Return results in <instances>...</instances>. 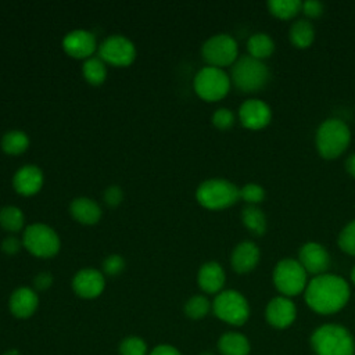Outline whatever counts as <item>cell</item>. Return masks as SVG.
<instances>
[{
	"label": "cell",
	"mask_w": 355,
	"mask_h": 355,
	"mask_svg": "<svg viewBox=\"0 0 355 355\" xmlns=\"http://www.w3.org/2000/svg\"><path fill=\"white\" fill-rule=\"evenodd\" d=\"M348 300L349 286L337 275H319L313 277L305 288V301L309 308L318 313H334L340 311Z\"/></svg>",
	"instance_id": "6da1fadb"
},
{
	"label": "cell",
	"mask_w": 355,
	"mask_h": 355,
	"mask_svg": "<svg viewBox=\"0 0 355 355\" xmlns=\"http://www.w3.org/2000/svg\"><path fill=\"white\" fill-rule=\"evenodd\" d=\"M351 141V130L340 118H327L316 129L315 144L323 158L340 157Z\"/></svg>",
	"instance_id": "7a4b0ae2"
},
{
	"label": "cell",
	"mask_w": 355,
	"mask_h": 355,
	"mask_svg": "<svg viewBox=\"0 0 355 355\" xmlns=\"http://www.w3.org/2000/svg\"><path fill=\"white\" fill-rule=\"evenodd\" d=\"M318 355H354L355 344L349 331L340 324H323L311 337Z\"/></svg>",
	"instance_id": "3957f363"
},
{
	"label": "cell",
	"mask_w": 355,
	"mask_h": 355,
	"mask_svg": "<svg viewBox=\"0 0 355 355\" xmlns=\"http://www.w3.org/2000/svg\"><path fill=\"white\" fill-rule=\"evenodd\" d=\"M270 78L269 68L263 61L251 55L239 57L232 67V80L243 92H255L262 89Z\"/></svg>",
	"instance_id": "277c9868"
},
{
	"label": "cell",
	"mask_w": 355,
	"mask_h": 355,
	"mask_svg": "<svg viewBox=\"0 0 355 355\" xmlns=\"http://www.w3.org/2000/svg\"><path fill=\"white\" fill-rule=\"evenodd\" d=\"M197 201L209 209H222L240 198V189L226 179H208L196 191Z\"/></svg>",
	"instance_id": "5b68a950"
},
{
	"label": "cell",
	"mask_w": 355,
	"mask_h": 355,
	"mask_svg": "<svg viewBox=\"0 0 355 355\" xmlns=\"http://www.w3.org/2000/svg\"><path fill=\"white\" fill-rule=\"evenodd\" d=\"M306 275L298 259L284 258L276 263L272 277L275 287L284 297H293L306 288Z\"/></svg>",
	"instance_id": "8992f818"
},
{
	"label": "cell",
	"mask_w": 355,
	"mask_h": 355,
	"mask_svg": "<svg viewBox=\"0 0 355 355\" xmlns=\"http://www.w3.org/2000/svg\"><path fill=\"white\" fill-rule=\"evenodd\" d=\"M212 311L220 320L241 326L250 316V306L243 294L236 290H225L218 293L212 302Z\"/></svg>",
	"instance_id": "52a82bcc"
},
{
	"label": "cell",
	"mask_w": 355,
	"mask_h": 355,
	"mask_svg": "<svg viewBox=\"0 0 355 355\" xmlns=\"http://www.w3.org/2000/svg\"><path fill=\"white\" fill-rule=\"evenodd\" d=\"M230 89V78L218 67H204L194 76L196 93L207 100L216 101L227 94Z\"/></svg>",
	"instance_id": "ba28073f"
},
{
	"label": "cell",
	"mask_w": 355,
	"mask_h": 355,
	"mask_svg": "<svg viewBox=\"0 0 355 355\" xmlns=\"http://www.w3.org/2000/svg\"><path fill=\"white\" fill-rule=\"evenodd\" d=\"M22 244L36 257L50 258L60 250V239L57 233L44 223L29 225L22 237Z\"/></svg>",
	"instance_id": "9c48e42d"
},
{
	"label": "cell",
	"mask_w": 355,
	"mask_h": 355,
	"mask_svg": "<svg viewBox=\"0 0 355 355\" xmlns=\"http://www.w3.org/2000/svg\"><path fill=\"white\" fill-rule=\"evenodd\" d=\"M202 58L211 67L230 65L237 60L239 47L233 36L227 33H218L207 39L201 47Z\"/></svg>",
	"instance_id": "30bf717a"
},
{
	"label": "cell",
	"mask_w": 355,
	"mask_h": 355,
	"mask_svg": "<svg viewBox=\"0 0 355 355\" xmlns=\"http://www.w3.org/2000/svg\"><path fill=\"white\" fill-rule=\"evenodd\" d=\"M98 55L101 60L118 65L125 67L132 64L136 55L135 44L122 35H111L105 37L100 47H98Z\"/></svg>",
	"instance_id": "8fae6325"
},
{
	"label": "cell",
	"mask_w": 355,
	"mask_h": 355,
	"mask_svg": "<svg viewBox=\"0 0 355 355\" xmlns=\"http://www.w3.org/2000/svg\"><path fill=\"white\" fill-rule=\"evenodd\" d=\"M298 262L306 273L319 276L327 270L330 265V255L320 243L308 241L298 251Z\"/></svg>",
	"instance_id": "7c38bea8"
},
{
	"label": "cell",
	"mask_w": 355,
	"mask_h": 355,
	"mask_svg": "<svg viewBox=\"0 0 355 355\" xmlns=\"http://www.w3.org/2000/svg\"><path fill=\"white\" fill-rule=\"evenodd\" d=\"M241 123L248 129H261L270 122V107L259 98H248L239 108Z\"/></svg>",
	"instance_id": "4fadbf2b"
},
{
	"label": "cell",
	"mask_w": 355,
	"mask_h": 355,
	"mask_svg": "<svg viewBox=\"0 0 355 355\" xmlns=\"http://www.w3.org/2000/svg\"><path fill=\"white\" fill-rule=\"evenodd\" d=\"M105 286V279L103 273L97 269L86 268L79 270L72 279L73 291L86 300L98 297Z\"/></svg>",
	"instance_id": "5bb4252c"
},
{
	"label": "cell",
	"mask_w": 355,
	"mask_h": 355,
	"mask_svg": "<svg viewBox=\"0 0 355 355\" xmlns=\"http://www.w3.org/2000/svg\"><path fill=\"white\" fill-rule=\"evenodd\" d=\"M64 50L75 58H86L96 49V36L86 29H75L68 32L62 39Z\"/></svg>",
	"instance_id": "9a60e30c"
},
{
	"label": "cell",
	"mask_w": 355,
	"mask_h": 355,
	"mask_svg": "<svg viewBox=\"0 0 355 355\" xmlns=\"http://www.w3.org/2000/svg\"><path fill=\"white\" fill-rule=\"evenodd\" d=\"M266 319L268 322L277 329L288 327L297 315V309L294 302L288 297H275L266 306Z\"/></svg>",
	"instance_id": "2e32d148"
},
{
	"label": "cell",
	"mask_w": 355,
	"mask_h": 355,
	"mask_svg": "<svg viewBox=\"0 0 355 355\" xmlns=\"http://www.w3.org/2000/svg\"><path fill=\"white\" fill-rule=\"evenodd\" d=\"M43 184V173L39 166L28 164L21 166L12 178V186L22 196H32L40 190Z\"/></svg>",
	"instance_id": "e0dca14e"
},
{
	"label": "cell",
	"mask_w": 355,
	"mask_h": 355,
	"mask_svg": "<svg viewBox=\"0 0 355 355\" xmlns=\"http://www.w3.org/2000/svg\"><path fill=\"white\" fill-rule=\"evenodd\" d=\"M259 257L261 252L257 244L250 240H244L234 247L230 255V263L237 273H247L258 265Z\"/></svg>",
	"instance_id": "ac0fdd59"
},
{
	"label": "cell",
	"mask_w": 355,
	"mask_h": 355,
	"mask_svg": "<svg viewBox=\"0 0 355 355\" xmlns=\"http://www.w3.org/2000/svg\"><path fill=\"white\" fill-rule=\"evenodd\" d=\"M39 305V298L36 291L29 287H18L10 295L8 306L15 318L26 319L35 313Z\"/></svg>",
	"instance_id": "d6986e66"
},
{
	"label": "cell",
	"mask_w": 355,
	"mask_h": 355,
	"mask_svg": "<svg viewBox=\"0 0 355 355\" xmlns=\"http://www.w3.org/2000/svg\"><path fill=\"white\" fill-rule=\"evenodd\" d=\"M197 282L202 291L209 294L219 293L225 284V270L218 262H205L198 270Z\"/></svg>",
	"instance_id": "ffe728a7"
},
{
	"label": "cell",
	"mask_w": 355,
	"mask_h": 355,
	"mask_svg": "<svg viewBox=\"0 0 355 355\" xmlns=\"http://www.w3.org/2000/svg\"><path fill=\"white\" fill-rule=\"evenodd\" d=\"M71 215L83 225H94L101 218V208L89 197H76L69 204Z\"/></svg>",
	"instance_id": "44dd1931"
},
{
	"label": "cell",
	"mask_w": 355,
	"mask_h": 355,
	"mask_svg": "<svg viewBox=\"0 0 355 355\" xmlns=\"http://www.w3.org/2000/svg\"><path fill=\"white\" fill-rule=\"evenodd\" d=\"M218 349L222 355H248L250 343L245 336L237 331H227L220 336Z\"/></svg>",
	"instance_id": "7402d4cb"
},
{
	"label": "cell",
	"mask_w": 355,
	"mask_h": 355,
	"mask_svg": "<svg viewBox=\"0 0 355 355\" xmlns=\"http://www.w3.org/2000/svg\"><path fill=\"white\" fill-rule=\"evenodd\" d=\"M288 37L295 47L305 49L311 46L315 39V28L312 22L306 18L295 19L290 26Z\"/></svg>",
	"instance_id": "603a6c76"
},
{
	"label": "cell",
	"mask_w": 355,
	"mask_h": 355,
	"mask_svg": "<svg viewBox=\"0 0 355 355\" xmlns=\"http://www.w3.org/2000/svg\"><path fill=\"white\" fill-rule=\"evenodd\" d=\"M247 50L248 55L262 61L263 58L270 57V54L275 51V42L268 33L257 32L248 37Z\"/></svg>",
	"instance_id": "cb8c5ba5"
},
{
	"label": "cell",
	"mask_w": 355,
	"mask_h": 355,
	"mask_svg": "<svg viewBox=\"0 0 355 355\" xmlns=\"http://www.w3.org/2000/svg\"><path fill=\"white\" fill-rule=\"evenodd\" d=\"M241 220L244 226L254 234H263L266 230V216L257 205H247L241 211Z\"/></svg>",
	"instance_id": "d4e9b609"
},
{
	"label": "cell",
	"mask_w": 355,
	"mask_h": 355,
	"mask_svg": "<svg viewBox=\"0 0 355 355\" xmlns=\"http://www.w3.org/2000/svg\"><path fill=\"white\" fill-rule=\"evenodd\" d=\"M29 146V137L22 130H8L1 137V148L10 155H17L24 153Z\"/></svg>",
	"instance_id": "484cf974"
},
{
	"label": "cell",
	"mask_w": 355,
	"mask_h": 355,
	"mask_svg": "<svg viewBox=\"0 0 355 355\" xmlns=\"http://www.w3.org/2000/svg\"><path fill=\"white\" fill-rule=\"evenodd\" d=\"M83 76L92 85H100L107 76V68L100 57H89L82 67Z\"/></svg>",
	"instance_id": "4316f807"
},
{
	"label": "cell",
	"mask_w": 355,
	"mask_h": 355,
	"mask_svg": "<svg viewBox=\"0 0 355 355\" xmlns=\"http://www.w3.org/2000/svg\"><path fill=\"white\" fill-rule=\"evenodd\" d=\"M302 1L301 0H269L268 8L269 11L282 19H288L295 17L301 11Z\"/></svg>",
	"instance_id": "83f0119b"
},
{
	"label": "cell",
	"mask_w": 355,
	"mask_h": 355,
	"mask_svg": "<svg viewBox=\"0 0 355 355\" xmlns=\"http://www.w3.org/2000/svg\"><path fill=\"white\" fill-rule=\"evenodd\" d=\"M0 226L8 232H18L24 226V214L18 207L7 205L0 209Z\"/></svg>",
	"instance_id": "f1b7e54d"
},
{
	"label": "cell",
	"mask_w": 355,
	"mask_h": 355,
	"mask_svg": "<svg viewBox=\"0 0 355 355\" xmlns=\"http://www.w3.org/2000/svg\"><path fill=\"white\" fill-rule=\"evenodd\" d=\"M211 309V304L204 295H193L184 304V313L190 319H202Z\"/></svg>",
	"instance_id": "f546056e"
},
{
	"label": "cell",
	"mask_w": 355,
	"mask_h": 355,
	"mask_svg": "<svg viewBox=\"0 0 355 355\" xmlns=\"http://www.w3.org/2000/svg\"><path fill=\"white\" fill-rule=\"evenodd\" d=\"M119 355H148V347L141 337L129 336L121 341Z\"/></svg>",
	"instance_id": "4dcf8cb0"
},
{
	"label": "cell",
	"mask_w": 355,
	"mask_h": 355,
	"mask_svg": "<svg viewBox=\"0 0 355 355\" xmlns=\"http://www.w3.org/2000/svg\"><path fill=\"white\" fill-rule=\"evenodd\" d=\"M338 245L344 252L355 257V219L348 222L340 232Z\"/></svg>",
	"instance_id": "1f68e13d"
},
{
	"label": "cell",
	"mask_w": 355,
	"mask_h": 355,
	"mask_svg": "<svg viewBox=\"0 0 355 355\" xmlns=\"http://www.w3.org/2000/svg\"><path fill=\"white\" fill-rule=\"evenodd\" d=\"M240 197L248 205H257L265 198V190L258 183H247L240 189Z\"/></svg>",
	"instance_id": "d6a6232c"
},
{
	"label": "cell",
	"mask_w": 355,
	"mask_h": 355,
	"mask_svg": "<svg viewBox=\"0 0 355 355\" xmlns=\"http://www.w3.org/2000/svg\"><path fill=\"white\" fill-rule=\"evenodd\" d=\"M125 268V261L121 255L118 254H111L103 261V269L107 275L115 276L119 275Z\"/></svg>",
	"instance_id": "836d02e7"
},
{
	"label": "cell",
	"mask_w": 355,
	"mask_h": 355,
	"mask_svg": "<svg viewBox=\"0 0 355 355\" xmlns=\"http://www.w3.org/2000/svg\"><path fill=\"white\" fill-rule=\"evenodd\" d=\"M234 115L229 108H218L212 115V123L219 129H227L233 125Z\"/></svg>",
	"instance_id": "e575fe53"
},
{
	"label": "cell",
	"mask_w": 355,
	"mask_h": 355,
	"mask_svg": "<svg viewBox=\"0 0 355 355\" xmlns=\"http://www.w3.org/2000/svg\"><path fill=\"white\" fill-rule=\"evenodd\" d=\"M323 8H324V6L319 0H306V1H302V6H301V11L308 18L319 17L323 12Z\"/></svg>",
	"instance_id": "d590c367"
},
{
	"label": "cell",
	"mask_w": 355,
	"mask_h": 355,
	"mask_svg": "<svg viewBox=\"0 0 355 355\" xmlns=\"http://www.w3.org/2000/svg\"><path fill=\"white\" fill-rule=\"evenodd\" d=\"M122 197H123V193L121 190L119 186H110L105 191H104V201L111 205V207H115L118 205L121 201H122Z\"/></svg>",
	"instance_id": "8d00e7d4"
},
{
	"label": "cell",
	"mask_w": 355,
	"mask_h": 355,
	"mask_svg": "<svg viewBox=\"0 0 355 355\" xmlns=\"http://www.w3.org/2000/svg\"><path fill=\"white\" fill-rule=\"evenodd\" d=\"M51 283H53V276H51V273H49V272H40V273H37V275L35 276V279H33V286H35V288H37V290H40V291L47 290V288L51 286Z\"/></svg>",
	"instance_id": "74e56055"
},
{
	"label": "cell",
	"mask_w": 355,
	"mask_h": 355,
	"mask_svg": "<svg viewBox=\"0 0 355 355\" xmlns=\"http://www.w3.org/2000/svg\"><path fill=\"white\" fill-rule=\"evenodd\" d=\"M21 244H19V240L14 236H8L6 237L3 241H1V250L8 254V255H14L15 252H18Z\"/></svg>",
	"instance_id": "f35d334b"
},
{
	"label": "cell",
	"mask_w": 355,
	"mask_h": 355,
	"mask_svg": "<svg viewBox=\"0 0 355 355\" xmlns=\"http://www.w3.org/2000/svg\"><path fill=\"white\" fill-rule=\"evenodd\" d=\"M148 355H182V352L173 347V345H169V344H159L157 347H154Z\"/></svg>",
	"instance_id": "ab89813d"
},
{
	"label": "cell",
	"mask_w": 355,
	"mask_h": 355,
	"mask_svg": "<svg viewBox=\"0 0 355 355\" xmlns=\"http://www.w3.org/2000/svg\"><path fill=\"white\" fill-rule=\"evenodd\" d=\"M345 169L348 171L349 175H352L355 178V153L351 154L347 159H345Z\"/></svg>",
	"instance_id": "60d3db41"
},
{
	"label": "cell",
	"mask_w": 355,
	"mask_h": 355,
	"mask_svg": "<svg viewBox=\"0 0 355 355\" xmlns=\"http://www.w3.org/2000/svg\"><path fill=\"white\" fill-rule=\"evenodd\" d=\"M3 355H19V351H18V349H10V351H7V352L3 354Z\"/></svg>",
	"instance_id": "b9f144b4"
},
{
	"label": "cell",
	"mask_w": 355,
	"mask_h": 355,
	"mask_svg": "<svg viewBox=\"0 0 355 355\" xmlns=\"http://www.w3.org/2000/svg\"><path fill=\"white\" fill-rule=\"evenodd\" d=\"M351 280H352V283L355 284V265H354V268L351 269Z\"/></svg>",
	"instance_id": "7bdbcfd3"
},
{
	"label": "cell",
	"mask_w": 355,
	"mask_h": 355,
	"mask_svg": "<svg viewBox=\"0 0 355 355\" xmlns=\"http://www.w3.org/2000/svg\"><path fill=\"white\" fill-rule=\"evenodd\" d=\"M200 355H212V354L211 352H201Z\"/></svg>",
	"instance_id": "ee69618b"
}]
</instances>
